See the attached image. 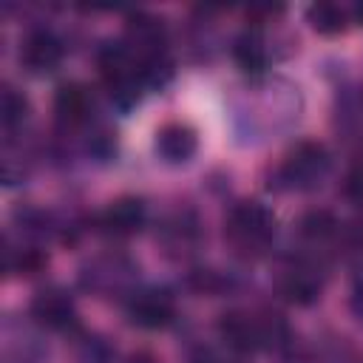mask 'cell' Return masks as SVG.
I'll list each match as a JSON object with an SVG mask.
<instances>
[{"instance_id":"obj_6","label":"cell","mask_w":363,"mask_h":363,"mask_svg":"<svg viewBox=\"0 0 363 363\" xmlns=\"http://www.w3.org/2000/svg\"><path fill=\"white\" fill-rule=\"evenodd\" d=\"M164 40H167L164 23L156 14H147V11L128 14V20H125V40L122 43L128 45V51L139 62L164 54Z\"/></svg>"},{"instance_id":"obj_14","label":"cell","mask_w":363,"mask_h":363,"mask_svg":"<svg viewBox=\"0 0 363 363\" xmlns=\"http://www.w3.org/2000/svg\"><path fill=\"white\" fill-rule=\"evenodd\" d=\"M233 60L238 62L241 71L261 74L267 68V45H264L261 34L244 31L241 37H235V43H233Z\"/></svg>"},{"instance_id":"obj_15","label":"cell","mask_w":363,"mask_h":363,"mask_svg":"<svg viewBox=\"0 0 363 363\" xmlns=\"http://www.w3.org/2000/svg\"><path fill=\"white\" fill-rule=\"evenodd\" d=\"M306 20L309 26L318 31V34H326V37H335V34H343L346 26H349V11L337 3H312L306 9Z\"/></svg>"},{"instance_id":"obj_13","label":"cell","mask_w":363,"mask_h":363,"mask_svg":"<svg viewBox=\"0 0 363 363\" xmlns=\"http://www.w3.org/2000/svg\"><path fill=\"white\" fill-rule=\"evenodd\" d=\"M91 108H94V99L82 82H62L54 94V113L68 128L85 125L91 119Z\"/></svg>"},{"instance_id":"obj_17","label":"cell","mask_w":363,"mask_h":363,"mask_svg":"<svg viewBox=\"0 0 363 363\" xmlns=\"http://www.w3.org/2000/svg\"><path fill=\"white\" fill-rule=\"evenodd\" d=\"M45 252L43 250H37V247H11V244H6V250H3V264H6V272H11V275H34V272H40L43 267H45Z\"/></svg>"},{"instance_id":"obj_12","label":"cell","mask_w":363,"mask_h":363,"mask_svg":"<svg viewBox=\"0 0 363 363\" xmlns=\"http://www.w3.org/2000/svg\"><path fill=\"white\" fill-rule=\"evenodd\" d=\"M156 153L167 162V164H182V162H190L196 147H199V136L190 125L184 122H170L164 128L156 130V142H153Z\"/></svg>"},{"instance_id":"obj_21","label":"cell","mask_w":363,"mask_h":363,"mask_svg":"<svg viewBox=\"0 0 363 363\" xmlns=\"http://www.w3.org/2000/svg\"><path fill=\"white\" fill-rule=\"evenodd\" d=\"M340 233H343V241H346L349 247H354V250L363 252V213L354 216L352 221H346V224L340 227Z\"/></svg>"},{"instance_id":"obj_8","label":"cell","mask_w":363,"mask_h":363,"mask_svg":"<svg viewBox=\"0 0 363 363\" xmlns=\"http://www.w3.org/2000/svg\"><path fill=\"white\" fill-rule=\"evenodd\" d=\"M34 323H40L43 329H51V332H65L77 323V306H74V298L60 289V286H48V289H40L34 298H31V306H28Z\"/></svg>"},{"instance_id":"obj_23","label":"cell","mask_w":363,"mask_h":363,"mask_svg":"<svg viewBox=\"0 0 363 363\" xmlns=\"http://www.w3.org/2000/svg\"><path fill=\"white\" fill-rule=\"evenodd\" d=\"M284 11V6H269V3H261V6H250L247 9V17L250 20H258V23H267L272 17H278Z\"/></svg>"},{"instance_id":"obj_19","label":"cell","mask_w":363,"mask_h":363,"mask_svg":"<svg viewBox=\"0 0 363 363\" xmlns=\"http://www.w3.org/2000/svg\"><path fill=\"white\" fill-rule=\"evenodd\" d=\"M187 284L196 289V292H218L221 286H224V281L213 272V269H193L190 272V278H187Z\"/></svg>"},{"instance_id":"obj_10","label":"cell","mask_w":363,"mask_h":363,"mask_svg":"<svg viewBox=\"0 0 363 363\" xmlns=\"http://www.w3.org/2000/svg\"><path fill=\"white\" fill-rule=\"evenodd\" d=\"M159 241L164 247V252L170 258H184L190 252H196V247L201 244V224L199 216L193 210H179L173 213L162 230H159Z\"/></svg>"},{"instance_id":"obj_3","label":"cell","mask_w":363,"mask_h":363,"mask_svg":"<svg viewBox=\"0 0 363 363\" xmlns=\"http://www.w3.org/2000/svg\"><path fill=\"white\" fill-rule=\"evenodd\" d=\"M218 335L230 349L250 354V352L278 343L286 335V329L281 320H275L269 315L258 318V315H247V312H227L218 320Z\"/></svg>"},{"instance_id":"obj_18","label":"cell","mask_w":363,"mask_h":363,"mask_svg":"<svg viewBox=\"0 0 363 363\" xmlns=\"http://www.w3.org/2000/svg\"><path fill=\"white\" fill-rule=\"evenodd\" d=\"M28 116V99L23 91H17L14 85H6L0 94V119L3 125L11 130L17 125H23V119Z\"/></svg>"},{"instance_id":"obj_7","label":"cell","mask_w":363,"mask_h":363,"mask_svg":"<svg viewBox=\"0 0 363 363\" xmlns=\"http://www.w3.org/2000/svg\"><path fill=\"white\" fill-rule=\"evenodd\" d=\"M125 312L139 329H162L176 318V301L164 289H139L128 295Z\"/></svg>"},{"instance_id":"obj_4","label":"cell","mask_w":363,"mask_h":363,"mask_svg":"<svg viewBox=\"0 0 363 363\" xmlns=\"http://www.w3.org/2000/svg\"><path fill=\"white\" fill-rule=\"evenodd\" d=\"M275 289L289 303H298V306L315 303L323 292V269L318 261L306 255L289 258L275 275Z\"/></svg>"},{"instance_id":"obj_20","label":"cell","mask_w":363,"mask_h":363,"mask_svg":"<svg viewBox=\"0 0 363 363\" xmlns=\"http://www.w3.org/2000/svg\"><path fill=\"white\" fill-rule=\"evenodd\" d=\"M343 193H346L349 201H354V204L363 207V162L349 170V176L343 182Z\"/></svg>"},{"instance_id":"obj_22","label":"cell","mask_w":363,"mask_h":363,"mask_svg":"<svg viewBox=\"0 0 363 363\" xmlns=\"http://www.w3.org/2000/svg\"><path fill=\"white\" fill-rule=\"evenodd\" d=\"M349 303H352V312L363 320V267L352 275V286H349Z\"/></svg>"},{"instance_id":"obj_5","label":"cell","mask_w":363,"mask_h":363,"mask_svg":"<svg viewBox=\"0 0 363 363\" xmlns=\"http://www.w3.org/2000/svg\"><path fill=\"white\" fill-rule=\"evenodd\" d=\"M136 267L125 255H99L82 269V286L96 295H116L130 286Z\"/></svg>"},{"instance_id":"obj_24","label":"cell","mask_w":363,"mask_h":363,"mask_svg":"<svg viewBox=\"0 0 363 363\" xmlns=\"http://www.w3.org/2000/svg\"><path fill=\"white\" fill-rule=\"evenodd\" d=\"M128 363H159L150 352H133L130 357H128Z\"/></svg>"},{"instance_id":"obj_16","label":"cell","mask_w":363,"mask_h":363,"mask_svg":"<svg viewBox=\"0 0 363 363\" xmlns=\"http://www.w3.org/2000/svg\"><path fill=\"white\" fill-rule=\"evenodd\" d=\"M298 233H301L303 241L323 244V241H329V238H335L340 233V224H337V218L329 210H309V213L301 216Z\"/></svg>"},{"instance_id":"obj_9","label":"cell","mask_w":363,"mask_h":363,"mask_svg":"<svg viewBox=\"0 0 363 363\" xmlns=\"http://www.w3.org/2000/svg\"><path fill=\"white\" fill-rule=\"evenodd\" d=\"M147 207L136 196H122L99 213V230L111 238H130L145 227Z\"/></svg>"},{"instance_id":"obj_11","label":"cell","mask_w":363,"mask_h":363,"mask_svg":"<svg viewBox=\"0 0 363 363\" xmlns=\"http://www.w3.org/2000/svg\"><path fill=\"white\" fill-rule=\"evenodd\" d=\"M60 60H62V43L57 34L45 28L31 31L20 45V62L31 74H48L60 65Z\"/></svg>"},{"instance_id":"obj_25","label":"cell","mask_w":363,"mask_h":363,"mask_svg":"<svg viewBox=\"0 0 363 363\" xmlns=\"http://www.w3.org/2000/svg\"><path fill=\"white\" fill-rule=\"evenodd\" d=\"M352 17H354L357 26H363V3H357V6L352 9Z\"/></svg>"},{"instance_id":"obj_2","label":"cell","mask_w":363,"mask_h":363,"mask_svg":"<svg viewBox=\"0 0 363 363\" xmlns=\"http://www.w3.org/2000/svg\"><path fill=\"white\" fill-rule=\"evenodd\" d=\"M329 173V150L320 142H298L284 153L275 167V187L281 190H315Z\"/></svg>"},{"instance_id":"obj_1","label":"cell","mask_w":363,"mask_h":363,"mask_svg":"<svg viewBox=\"0 0 363 363\" xmlns=\"http://www.w3.org/2000/svg\"><path fill=\"white\" fill-rule=\"evenodd\" d=\"M224 241L238 258H261L275 241V216L261 201H238L224 218Z\"/></svg>"}]
</instances>
